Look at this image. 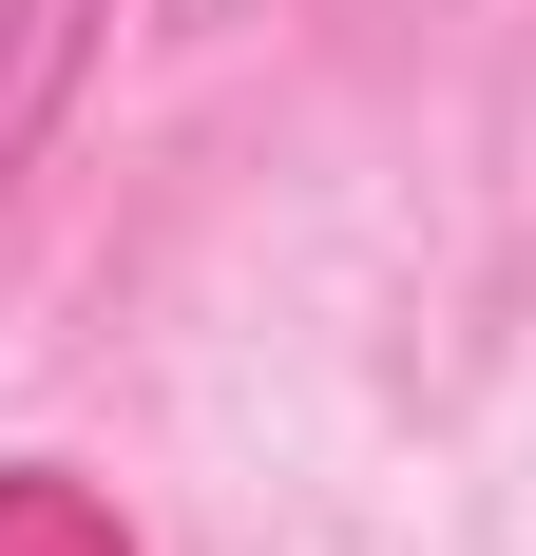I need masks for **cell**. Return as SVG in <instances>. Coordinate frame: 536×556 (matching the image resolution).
Segmentation results:
<instances>
[{"mask_svg":"<svg viewBox=\"0 0 536 556\" xmlns=\"http://www.w3.org/2000/svg\"><path fill=\"white\" fill-rule=\"evenodd\" d=\"M0 556H135L77 460H0Z\"/></svg>","mask_w":536,"mask_h":556,"instance_id":"7a4b0ae2","label":"cell"},{"mask_svg":"<svg viewBox=\"0 0 536 556\" xmlns=\"http://www.w3.org/2000/svg\"><path fill=\"white\" fill-rule=\"evenodd\" d=\"M97 58H115V0H0V173L58 154V115L97 97Z\"/></svg>","mask_w":536,"mask_h":556,"instance_id":"6da1fadb","label":"cell"}]
</instances>
